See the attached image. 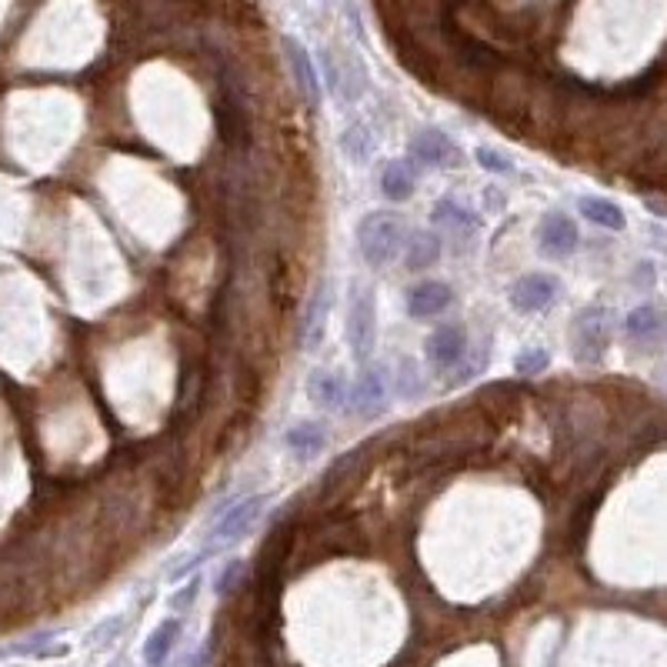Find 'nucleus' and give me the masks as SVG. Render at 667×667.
<instances>
[{
    "mask_svg": "<svg viewBox=\"0 0 667 667\" xmlns=\"http://www.w3.org/2000/svg\"><path fill=\"white\" fill-rule=\"evenodd\" d=\"M354 241H357V251H361L367 267H384L404 254L407 224H404V217L394 211H371L361 224H357Z\"/></svg>",
    "mask_w": 667,
    "mask_h": 667,
    "instance_id": "1",
    "label": "nucleus"
},
{
    "mask_svg": "<svg viewBox=\"0 0 667 667\" xmlns=\"http://www.w3.org/2000/svg\"><path fill=\"white\" fill-rule=\"evenodd\" d=\"M614 334V314L607 307H584L571 324V351L574 361L584 367H597L604 361Z\"/></svg>",
    "mask_w": 667,
    "mask_h": 667,
    "instance_id": "2",
    "label": "nucleus"
},
{
    "mask_svg": "<svg viewBox=\"0 0 667 667\" xmlns=\"http://www.w3.org/2000/svg\"><path fill=\"white\" fill-rule=\"evenodd\" d=\"M347 347H351L357 364H371V354L377 347V301L374 291L357 284L347 304Z\"/></svg>",
    "mask_w": 667,
    "mask_h": 667,
    "instance_id": "3",
    "label": "nucleus"
},
{
    "mask_svg": "<svg viewBox=\"0 0 667 667\" xmlns=\"http://www.w3.org/2000/svg\"><path fill=\"white\" fill-rule=\"evenodd\" d=\"M281 44H284L287 67H291L294 84H297V91H301L304 104L311 107V111H321V104H324V84H321V74H317V64H314L311 51H307V47L297 41V37H291V34H287Z\"/></svg>",
    "mask_w": 667,
    "mask_h": 667,
    "instance_id": "4",
    "label": "nucleus"
},
{
    "mask_svg": "<svg viewBox=\"0 0 667 667\" xmlns=\"http://www.w3.org/2000/svg\"><path fill=\"white\" fill-rule=\"evenodd\" d=\"M267 507V494H251L244 501H231L227 511L211 527V544H234L257 524V517Z\"/></svg>",
    "mask_w": 667,
    "mask_h": 667,
    "instance_id": "5",
    "label": "nucleus"
},
{
    "mask_svg": "<svg viewBox=\"0 0 667 667\" xmlns=\"http://www.w3.org/2000/svg\"><path fill=\"white\" fill-rule=\"evenodd\" d=\"M407 151H411L414 161L424 167H457L464 161L461 147H457L444 131H437V127H421V131L407 141Z\"/></svg>",
    "mask_w": 667,
    "mask_h": 667,
    "instance_id": "6",
    "label": "nucleus"
},
{
    "mask_svg": "<svg viewBox=\"0 0 667 667\" xmlns=\"http://www.w3.org/2000/svg\"><path fill=\"white\" fill-rule=\"evenodd\" d=\"M387 404V377L381 367L374 364H361V374L347 391V411L361 414V417H374L381 414Z\"/></svg>",
    "mask_w": 667,
    "mask_h": 667,
    "instance_id": "7",
    "label": "nucleus"
},
{
    "mask_svg": "<svg viewBox=\"0 0 667 667\" xmlns=\"http://www.w3.org/2000/svg\"><path fill=\"white\" fill-rule=\"evenodd\" d=\"M557 291H561V287H557V277L534 271V274L517 277L511 284V291H507V301H511L514 311L537 314V311H544L547 304L557 301Z\"/></svg>",
    "mask_w": 667,
    "mask_h": 667,
    "instance_id": "8",
    "label": "nucleus"
},
{
    "mask_svg": "<svg viewBox=\"0 0 667 667\" xmlns=\"http://www.w3.org/2000/svg\"><path fill=\"white\" fill-rule=\"evenodd\" d=\"M581 244V234H577V224L561 211H551L541 217L537 224V247L547 257H571Z\"/></svg>",
    "mask_w": 667,
    "mask_h": 667,
    "instance_id": "9",
    "label": "nucleus"
},
{
    "mask_svg": "<svg viewBox=\"0 0 667 667\" xmlns=\"http://www.w3.org/2000/svg\"><path fill=\"white\" fill-rule=\"evenodd\" d=\"M327 321H331V287H327V281H321L314 287L301 317V331H297L301 334V351H317L324 344Z\"/></svg>",
    "mask_w": 667,
    "mask_h": 667,
    "instance_id": "10",
    "label": "nucleus"
},
{
    "mask_svg": "<svg viewBox=\"0 0 667 667\" xmlns=\"http://www.w3.org/2000/svg\"><path fill=\"white\" fill-rule=\"evenodd\" d=\"M424 354H427V361H431L434 367H441V371H451V367H457V364L464 361V354H467V334H464V327H461V324L437 327V331L427 337Z\"/></svg>",
    "mask_w": 667,
    "mask_h": 667,
    "instance_id": "11",
    "label": "nucleus"
},
{
    "mask_svg": "<svg viewBox=\"0 0 667 667\" xmlns=\"http://www.w3.org/2000/svg\"><path fill=\"white\" fill-rule=\"evenodd\" d=\"M404 304H407V314L421 317V321L424 317H437L454 304V287L447 281H421V284L407 287Z\"/></svg>",
    "mask_w": 667,
    "mask_h": 667,
    "instance_id": "12",
    "label": "nucleus"
},
{
    "mask_svg": "<svg viewBox=\"0 0 667 667\" xmlns=\"http://www.w3.org/2000/svg\"><path fill=\"white\" fill-rule=\"evenodd\" d=\"M347 391H351V384L337 371H327V367H314L311 377H307V397L321 411H347Z\"/></svg>",
    "mask_w": 667,
    "mask_h": 667,
    "instance_id": "13",
    "label": "nucleus"
},
{
    "mask_svg": "<svg viewBox=\"0 0 667 667\" xmlns=\"http://www.w3.org/2000/svg\"><path fill=\"white\" fill-rule=\"evenodd\" d=\"M324 444H327V431H324V424H317V421H301L284 434L287 454H291L297 464L317 461L324 451Z\"/></svg>",
    "mask_w": 667,
    "mask_h": 667,
    "instance_id": "14",
    "label": "nucleus"
},
{
    "mask_svg": "<svg viewBox=\"0 0 667 667\" xmlns=\"http://www.w3.org/2000/svg\"><path fill=\"white\" fill-rule=\"evenodd\" d=\"M404 257H407V271H427L441 261V237L434 231H414L407 234L404 241Z\"/></svg>",
    "mask_w": 667,
    "mask_h": 667,
    "instance_id": "15",
    "label": "nucleus"
},
{
    "mask_svg": "<svg viewBox=\"0 0 667 667\" xmlns=\"http://www.w3.org/2000/svg\"><path fill=\"white\" fill-rule=\"evenodd\" d=\"M577 211H581V217H587L591 224L604 227V231H624V227H627L624 211L614 201H607V197L584 194L581 201H577Z\"/></svg>",
    "mask_w": 667,
    "mask_h": 667,
    "instance_id": "16",
    "label": "nucleus"
},
{
    "mask_svg": "<svg viewBox=\"0 0 667 667\" xmlns=\"http://www.w3.org/2000/svg\"><path fill=\"white\" fill-rule=\"evenodd\" d=\"M417 187V177H414V167L407 161H387L384 171H381V194L387 197V201L401 204L407 201V197L414 194Z\"/></svg>",
    "mask_w": 667,
    "mask_h": 667,
    "instance_id": "17",
    "label": "nucleus"
},
{
    "mask_svg": "<svg viewBox=\"0 0 667 667\" xmlns=\"http://www.w3.org/2000/svg\"><path fill=\"white\" fill-rule=\"evenodd\" d=\"M337 144H341V154L347 157V161L357 164V167H364L374 157V134H371V127L361 124V121L347 124L341 131V137H337Z\"/></svg>",
    "mask_w": 667,
    "mask_h": 667,
    "instance_id": "18",
    "label": "nucleus"
},
{
    "mask_svg": "<svg viewBox=\"0 0 667 667\" xmlns=\"http://www.w3.org/2000/svg\"><path fill=\"white\" fill-rule=\"evenodd\" d=\"M431 221L437 227H444V231H471V227L477 231V227H481V217H477L471 207L451 201V197H444V201L434 204Z\"/></svg>",
    "mask_w": 667,
    "mask_h": 667,
    "instance_id": "19",
    "label": "nucleus"
},
{
    "mask_svg": "<svg viewBox=\"0 0 667 667\" xmlns=\"http://www.w3.org/2000/svg\"><path fill=\"white\" fill-rule=\"evenodd\" d=\"M177 637H181V621L177 617H167L164 624H157V631H151L144 644V661L151 667H161L167 661V654L174 651Z\"/></svg>",
    "mask_w": 667,
    "mask_h": 667,
    "instance_id": "20",
    "label": "nucleus"
},
{
    "mask_svg": "<svg viewBox=\"0 0 667 667\" xmlns=\"http://www.w3.org/2000/svg\"><path fill=\"white\" fill-rule=\"evenodd\" d=\"M624 327H627V334L637 337V341H647V337H657L664 331V317H661L657 307L641 304V307H634V311L627 314Z\"/></svg>",
    "mask_w": 667,
    "mask_h": 667,
    "instance_id": "21",
    "label": "nucleus"
},
{
    "mask_svg": "<svg viewBox=\"0 0 667 667\" xmlns=\"http://www.w3.org/2000/svg\"><path fill=\"white\" fill-rule=\"evenodd\" d=\"M547 364H551V354L544 351V347H524L521 354L514 357V371L524 374V377H537L547 371Z\"/></svg>",
    "mask_w": 667,
    "mask_h": 667,
    "instance_id": "22",
    "label": "nucleus"
},
{
    "mask_svg": "<svg viewBox=\"0 0 667 667\" xmlns=\"http://www.w3.org/2000/svg\"><path fill=\"white\" fill-rule=\"evenodd\" d=\"M394 387L401 391V397H417L424 391V377L417 374V364L414 361H401L394 371Z\"/></svg>",
    "mask_w": 667,
    "mask_h": 667,
    "instance_id": "23",
    "label": "nucleus"
},
{
    "mask_svg": "<svg viewBox=\"0 0 667 667\" xmlns=\"http://www.w3.org/2000/svg\"><path fill=\"white\" fill-rule=\"evenodd\" d=\"M474 157H477V164H481L484 171H487V174H494V177L514 174V161H511V157H507V154L494 151V147H477Z\"/></svg>",
    "mask_w": 667,
    "mask_h": 667,
    "instance_id": "24",
    "label": "nucleus"
},
{
    "mask_svg": "<svg viewBox=\"0 0 667 667\" xmlns=\"http://www.w3.org/2000/svg\"><path fill=\"white\" fill-rule=\"evenodd\" d=\"M241 574H244V561H231V564H224V571H221V577H217V594H231L237 584H241Z\"/></svg>",
    "mask_w": 667,
    "mask_h": 667,
    "instance_id": "25",
    "label": "nucleus"
},
{
    "mask_svg": "<svg viewBox=\"0 0 667 667\" xmlns=\"http://www.w3.org/2000/svg\"><path fill=\"white\" fill-rule=\"evenodd\" d=\"M661 384H664V387H667V371H664V374H661Z\"/></svg>",
    "mask_w": 667,
    "mask_h": 667,
    "instance_id": "26",
    "label": "nucleus"
},
{
    "mask_svg": "<svg viewBox=\"0 0 667 667\" xmlns=\"http://www.w3.org/2000/svg\"><path fill=\"white\" fill-rule=\"evenodd\" d=\"M664 334H667V317H664Z\"/></svg>",
    "mask_w": 667,
    "mask_h": 667,
    "instance_id": "27",
    "label": "nucleus"
}]
</instances>
